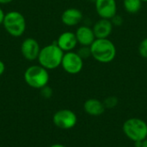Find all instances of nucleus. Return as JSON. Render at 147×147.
I'll use <instances>...</instances> for the list:
<instances>
[{"label": "nucleus", "instance_id": "obj_1", "mask_svg": "<svg viewBox=\"0 0 147 147\" xmlns=\"http://www.w3.org/2000/svg\"><path fill=\"white\" fill-rule=\"evenodd\" d=\"M91 57L102 64L112 62L116 57V47L109 38L96 39L90 46Z\"/></svg>", "mask_w": 147, "mask_h": 147}, {"label": "nucleus", "instance_id": "obj_2", "mask_svg": "<svg viewBox=\"0 0 147 147\" xmlns=\"http://www.w3.org/2000/svg\"><path fill=\"white\" fill-rule=\"evenodd\" d=\"M64 53L57 43L53 42L40 48L37 60L39 65L47 70H54L61 66Z\"/></svg>", "mask_w": 147, "mask_h": 147}, {"label": "nucleus", "instance_id": "obj_3", "mask_svg": "<svg viewBox=\"0 0 147 147\" xmlns=\"http://www.w3.org/2000/svg\"><path fill=\"white\" fill-rule=\"evenodd\" d=\"M23 78L29 87L40 90L48 84L50 77L48 70L40 65H34L25 70Z\"/></svg>", "mask_w": 147, "mask_h": 147}, {"label": "nucleus", "instance_id": "obj_4", "mask_svg": "<svg viewBox=\"0 0 147 147\" xmlns=\"http://www.w3.org/2000/svg\"><path fill=\"white\" fill-rule=\"evenodd\" d=\"M3 26L9 35L13 37H20L26 31L27 22L21 12L12 10L5 14Z\"/></svg>", "mask_w": 147, "mask_h": 147}, {"label": "nucleus", "instance_id": "obj_5", "mask_svg": "<svg viewBox=\"0 0 147 147\" xmlns=\"http://www.w3.org/2000/svg\"><path fill=\"white\" fill-rule=\"evenodd\" d=\"M122 130L130 140L143 141L147 139V123L140 118L127 119L122 126Z\"/></svg>", "mask_w": 147, "mask_h": 147}, {"label": "nucleus", "instance_id": "obj_6", "mask_svg": "<svg viewBox=\"0 0 147 147\" xmlns=\"http://www.w3.org/2000/svg\"><path fill=\"white\" fill-rule=\"evenodd\" d=\"M61 66L63 70L68 74L76 75L81 72L83 70L84 59L78 54L77 52H67L64 53Z\"/></svg>", "mask_w": 147, "mask_h": 147}, {"label": "nucleus", "instance_id": "obj_7", "mask_svg": "<svg viewBox=\"0 0 147 147\" xmlns=\"http://www.w3.org/2000/svg\"><path fill=\"white\" fill-rule=\"evenodd\" d=\"M53 121L58 128L69 130L73 128L77 125L78 116L72 110L60 109L53 115Z\"/></svg>", "mask_w": 147, "mask_h": 147}, {"label": "nucleus", "instance_id": "obj_8", "mask_svg": "<svg viewBox=\"0 0 147 147\" xmlns=\"http://www.w3.org/2000/svg\"><path fill=\"white\" fill-rule=\"evenodd\" d=\"M95 9L100 18L111 20L117 14L116 0H96Z\"/></svg>", "mask_w": 147, "mask_h": 147}, {"label": "nucleus", "instance_id": "obj_9", "mask_svg": "<svg viewBox=\"0 0 147 147\" xmlns=\"http://www.w3.org/2000/svg\"><path fill=\"white\" fill-rule=\"evenodd\" d=\"M40 47L38 41L34 38H26L21 45V53L23 58L27 60L33 61L38 59Z\"/></svg>", "mask_w": 147, "mask_h": 147}, {"label": "nucleus", "instance_id": "obj_10", "mask_svg": "<svg viewBox=\"0 0 147 147\" xmlns=\"http://www.w3.org/2000/svg\"><path fill=\"white\" fill-rule=\"evenodd\" d=\"M56 43L64 53L74 51L78 44L75 33L71 31H65L61 33L58 37Z\"/></svg>", "mask_w": 147, "mask_h": 147}, {"label": "nucleus", "instance_id": "obj_11", "mask_svg": "<svg viewBox=\"0 0 147 147\" xmlns=\"http://www.w3.org/2000/svg\"><path fill=\"white\" fill-rule=\"evenodd\" d=\"M92 29L96 39H107L112 34L114 25L111 20L100 18L94 23Z\"/></svg>", "mask_w": 147, "mask_h": 147}, {"label": "nucleus", "instance_id": "obj_12", "mask_svg": "<svg viewBox=\"0 0 147 147\" xmlns=\"http://www.w3.org/2000/svg\"><path fill=\"white\" fill-rule=\"evenodd\" d=\"M84 18L83 12L77 8H68L61 14V22L68 27H73L79 24Z\"/></svg>", "mask_w": 147, "mask_h": 147}, {"label": "nucleus", "instance_id": "obj_13", "mask_svg": "<svg viewBox=\"0 0 147 147\" xmlns=\"http://www.w3.org/2000/svg\"><path fill=\"white\" fill-rule=\"evenodd\" d=\"M78 43L80 46H88L90 47L91 44L95 41L96 39L94 34V31L92 28L87 26V25H82L79 26L76 32H75Z\"/></svg>", "mask_w": 147, "mask_h": 147}, {"label": "nucleus", "instance_id": "obj_14", "mask_svg": "<svg viewBox=\"0 0 147 147\" xmlns=\"http://www.w3.org/2000/svg\"><path fill=\"white\" fill-rule=\"evenodd\" d=\"M103 102L96 98H90L84 103V110L90 116H100L105 111Z\"/></svg>", "mask_w": 147, "mask_h": 147}, {"label": "nucleus", "instance_id": "obj_15", "mask_svg": "<svg viewBox=\"0 0 147 147\" xmlns=\"http://www.w3.org/2000/svg\"><path fill=\"white\" fill-rule=\"evenodd\" d=\"M141 0H123V8L128 14H137L142 8Z\"/></svg>", "mask_w": 147, "mask_h": 147}, {"label": "nucleus", "instance_id": "obj_16", "mask_svg": "<svg viewBox=\"0 0 147 147\" xmlns=\"http://www.w3.org/2000/svg\"><path fill=\"white\" fill-rule=\"evenodd\" d=\"M119 103V100L116 96H111L104 99L103 104L105 106V109H114L115 108Z\"/></svg>", "mask_w": 147, "mask_h": 147}, {"label": "nucleus", "instance_id": "obj_17", "mask_svg": "<svg viewBox=\"0 0 147 147\" xmlns=\"http://www.w3.org/2000/svg\"><path fill=\"white\" fill-rule=\"evenodd\" d=\"M77 53L83 59H89L90 57H91L90 47H88V46H80V47L78 48Z\"/></svg>", "mask_w": 147, "mask_h": 147}, {"label": "nucleus", "instance_id": "obj_18", "mask_svg": "<svg viewBox=\"0 0 147 147\" xmlns=\"http://www.w3.org/2000/svg\"><path fill=\"white\" fill-rule=\"evenodd\" d=\"M138 52L140 57L147 59V37L140 41L138 47Z\"/></svg>", "mask_w": 147, "mask_h": 147}, {"label": "nucleus", "instance_id": "obj_19", "mask_svg": "<svg viewBox=\"0 0 147 147\" xmlns=\"http://www.w3.org/2000/svg\"><path fill=\"white\" fill-rule=\"evenodd\" d=\"M40 94H41V96L44 98L48 99V98H50L53 96V90L48 85H47V86H45V87L40 89Z\"/></svg>", "mask_w": 147, "mask_h": 147}, {"label": "nucleus", "instance_id": "obj_20", "mask_svg": "<svg viewBox=\"0 0 147 147\" xmlns=\"http://www.w3.org/2000/svg\"><path fill=\"white\" fill-rule=\"evenodd\" d=\"M111 22H112L114 27H115V26H121V25H122V23H123V18H122V16H119L118 14H116V15L111 19Z\"/></svg>", "mask_w": 147, "mask_h": 147}, {"label": "nucleus", "instance_id": "obj_21", "mask_svg": "<svg viewBox=\"0 0 147 147\" xmlns=\"http://www.w3.org/2000/svg\"><path fill=\"white\" fill-rule=\"evenodd\" d=\"M5 14L3 9L0 7V25H3V20H4V17H5Z\"/></svg>", "mask_w": 147, "mask_h": 147}, {"label": "nucleus", "instance_id": "obj_22", "mask_svg": "<svg viewBox=\"0 0 147 147\" xmlns=\"http://www.w3.org/2000/svg\"><path fill=\"white\" fill-rule=\"evenodd\" d=\"M5 69H6V67H5V64H4V63L0 59V77L4 73Z\"/></svg>", "mask_w": 147, "mask_h": 147}, {"label": "nucleus", "instance_id": "obj_23", "mask_svg": "<svg viewBox=\"0 0 147 147\" xmlns=\"http://www.w3.org/2000/svg\"><path fill=\"white\" fill-rule=\"evenodd\" d=\"M13 1L14 0H0V4H8Z\"/></svg>", "mask_w": 147, "mask_h": 147}, {"label": "nucleus", "instance_id": "obj_24", "mask_svg": "<svg viewBox=\"0 0 147 147\" xmlns=\"http://www.w3.org/2000/svg\"><path fill=\"white\" fill-rule=\"evenodd\" d=\"M49 147H66L65 146H64V145H61V144H53V145H52L51 146Z\"/></svg>", "mask_w": 147, "mask_h": 147}, {"label": "nucleus", "instance_id": "obj_25", "mask_svg": "<svg viewBox=\"0 0 147 147\" xmlns=\"http://www.w3.org/2000/svg\"><path fill=\"white\" fill-rule=\"evenodd\" d=\"M141 147H147V139H146L145 140H143V141H142Z\"/></svg>", "mask_w": 147, "mask_h": 147}, {"label": "nucleus", "instance_id": "obj_26", "mask_svg": "<svg viewBox=\"0 0 147 147\" xmlns=\"http://www.w3.org/2000/svg\"><path fill=\"white\" fill-rule=\"evenodd\" d=\"M141 1H142L143 3H147V0H141Z\"/></svg>", "mask_w": 147, "mask_h": 147}, {"label": "nucleus", "instance_id": "obj_27", "mask_svg": "<svg viewBox=\"0 0 147 147\" xmlns=\"http://www.w3.org/2000/svg\"><path fill=\"white\" fill-rule=\"evenodd\" d=\"M90 1H91V2H94V3L96 2V0H90Z\"/></svg>", "mask_w": 147, "mask_h": 147}]
</instances>
